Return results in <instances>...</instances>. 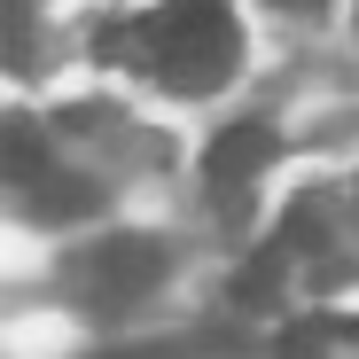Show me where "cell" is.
Returning <instances> with one entry per match:
<instances>
[{
    "label": "cell",
    "mask_w": 359,
    "mask_h": 359,
    "mask_svg": "<svg viewBox=\"0 0 359 359\" xmlns=\"http://www.w3.org/2000/svg\"><path fill=\"white\" fill-rule=\"evenodd\" d=\"M71 281H79V297L94 313H126V305H141L164 281V243H149V234H109V243H94L71 266Z\"/></svg>",
    "instance_id": "cell-2"
},
{
    "label": "cell",
    "mask_w": 359,
    "mask_h": 359,
    "mask_svg": "<svg viewBox=\"0 0 359 359\" xmlns=\"http://www.w3.org/2000/svg\"><path fill=\"white\" fill-rule=\"evenodd\" d=\"M273 8H297V16H313V8H320V0H273Z\"/></svg>",
    "instance_id": "cell-8"
},
{
    "label": "cell",
    "mask_w": 359,
    "mask_h": 359,
    "mask_svg": "<svg viewBox=\"0 0 359 359\" xmlns=\"http://www.w3.org/2000/svg\"><path fill=\"white\" fill-rule=\"evenodd\" d=\"M234 63H243V32L226 0H164L149 16V71L164 94H219Z\"/></svg>",
    "instance_id": "cell-1"
},
{
    "label": "cell",
    "mask_w": 359,
    "mask_h": 359,
    "mask_svg": "<svg viewBox=\"0 0 359 359\" xmlns=\"http://www.w3.org/2000/svg\"><path fill=\"white\" fill-rule=\"evenodd\" d=\"M24 196H32V211H39L47 226L102 211V188H94V180H86V172H55V164H39V172L24 180Z\"/></svg>",
    "instance_id": "cell-4"
},
{
    "label": "cell",
    "mask_w": 359,
    "mask_h": 359,
    "mask_svg": "<svg viewBox=\"0 0 359 359\" xmlns=\"http://www.w3.org/2000/svg\"><path fill=\"white\" fill-rule=\"evenodd\" d=\"M109 359H188L180 344H149V351H109Z\"/></svg>",
    "instance_id": "cell-7"
},
{
    "label": "cell",
    "mask_w": 359,
    "mask_h": 359,
    "mask_svg": "<svg viewBox=\"0 0 359 359\" xmlns=\"http://www.w3.org/2000/svg\"><path fill=\"white\" fill-rule=\"evenodd\" d=\"M266 164H273V133H266V126H226V133L203 149V196H211L226 219H243Z\"/></svg>",
    "instance_id": "cell-3"
},
{
    "label": "cell",
    "mask_w": 359,
    "mask_h": 359,
    "mask_svg": "<svg viewBox=\"0 0 359 359\" xmlns=\"http://www.w3.org/2000/svg\"><path fill=\"white\" fill-rule=\"evenodd\" d=\"M281 289H289V250H281V243H266L243 273H234V305H243V313H266Z\"/></svg>",
    "instance_id": "cell-5"
},
{
    "label": "cell",
    "mask_w": 359,
    "mask_h": 359,
    "mask_svg": "<svg viewBox=\"0 0 359 359\" xmlns=\"http://www.w3.org/2000/svg\"><path fill=\"white\" fill-rule=\"evenodd\" d=\"M273 359H328V328H320V320H297V328H281Z\"/></svg>",
    "instance_id": "cell-6"
}]
</instances>
